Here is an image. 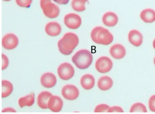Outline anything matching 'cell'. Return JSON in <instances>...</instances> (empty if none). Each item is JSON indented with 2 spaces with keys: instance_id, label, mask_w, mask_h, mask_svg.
<instances>
[{
  "instance_id": "cell-8",
  "label": "cell",
  "mask_w": 155,
  "mask_h": 114,
  "mask_svg": "<svg viewBox=\"0 0 155 114\" xmlns=\"http://www.w3.org/2000/svg\"><path fill=\"white\" fill-rule=\"evenodd\" d=\"M2 46L7 50H12L15 48L18 45L19 40L18 37L13 33H8L2 38Z\"/></svg>"
},
{
  "instance_id": "cell-31",
  "label": "cell",
  "mask_w": 155,
  "mask_h": 114,
  "mask_svg": "<svg viewBox=\"0 0 155 114\" xmlns=\"http://www.w3.org/2000/svg\"><path fill=\"white\" fill-rule=\"evenodd\" d=\"M3 112H16V111L15 110V109H12V108H5V109H4L3 110Z\"/></svg>"
},
{
  "instance_id": "cell-27",
  "label": "cell",
  "mask_w": 155,
  "mask_h": 114,
  "mask_svg": "<svg viewBox=\"0 0 155 114\" xmlns=\"http://www.w3.org/2000/svg\"><path fill=\"white\" fill-rule=\"evenodd\" d=\"M2 69L5 70L7 68L9 65V60L5 54H2Z\"/></svg>"
},
{
  "instance_id": "cell-2",
  "label": "cell",
  "mask_w": 155,
  "mask_h": 114,
  "mask_svg": "<svg viewBox=\"0 0 155 114\" xmlns=\"http://www.w3.org/2000/svg\"><path fill=\"white\" fill-rule=\"evenodd\" d=\"M91 38L95 43L108 45L113 42L114 37L108 30L101 26L95 27L91 33Z\"/></svg>"
},
{
  "instance_id": "cell-18",
  "label": "cell",
  "mask_w": 155,
  "mask_h": 114,
  "mask_svg": "<svg viewBox=\"0 0 155 114\" xmlns=\"http://www.w3.org/2000/svg\"><path fill=\"white\" fill-rule=\"evenodd\" d=\"M113 79L108 76L101 77L98 81L97 85L99 89L102 91L109 90L113 86Z\"/></svg>"
},
{
  "instance_id": "cell-26",
  "label": "cell",
  "mask_w": 155,
  "mask_h": 114,
  "mask_svg": "<svg viewBox=\"0 0 155 114\" xmlns=\"http://www.w3.org/2000/svg\"><path fill=\"white\" fill-rule=\"evenodd\" d=\"M149 109L152 112H155V95L152 96L149 100Z\"/></svg>"
},
{
  "instance_id": "cell-12",
  "label": "cell",
  "mask_w": 155,
  "mask_h": 114,
  "mask_svg": "<svg viewBox=\"0 0 155 114\" xmlns=\"http://www.w3.org/2000/svg\"><path fill=\"white\" fill-rule=\"evenodd\" d=\"M61 31L60 24L56 22H49L45 26V32L51 37L58 36L60 34Z\"/></svg>"
},
{
  "instance_id": "cell-24",
  "label": "cell",
  "mask_w": 155,
  "mask_h": 114,
  "mask_svg": "<svg viewBox=\"0 0 155 114\" xmlns=\"http://www.w3.org/2000/svg\"><path fill=\"white\" fill-rule=\"evenodd\" d=\"M33 0H16L17 5L21 7L29 8L30 7Z\"/></svg>"
},
{
  "instance_id": "cell-25",
  "label": "cell",
  "mask_w": 155,
  "mask_h": 114,
  "mask_svg": "<svg viewBox=\"0 0 155 114\" xmlns=\"http://www.w3.org/2000/svg\"><path fill=\"white\" fill-rule=\"evenodd\" d=\"M110 107L107 104H100L95 107V112H107Z\"/></svg>"
},
{
  "instance_id": "cell-6",
  "label": "cell",
  "mask_w": 155,
  "mask_h": 114,
  "mask_svg": "<svg viewBox=\"0 0 155 114\" xmlns=\"http://www.w3.org/2000/svg\"><path fill=\"white\" fill-rule=\"evenodd\" d=\"M81 17L75 13L68 14L64 17L65 25L70 29H77L81 26Z\"/></svg>"
},
{
  "instance_id": "cell-16",
  "label": "cell",
  "mask_w": 155,
  "mask_h": 114,
  "mask_svg": "<svg viewBox=\"0 0 155 114\" xmlns=\"http://www.w3.org/2000/svg\"><path fill=\"white\" fill-rule=\"evenodd\" d=\"M52 94L48 91L41 92L37 97V104L38 106L43 109H48V103Z\"/></svg>"
},
{
  "instance_id": "cell-14",
  "label": "cell",
  "mask_w": 155,
  "mask_h": 114,
  "mask_svg": "<svg viewBox=\"0 0 155 114\" xmlns=\"http://www.w3.org/2000/svg\"><path fill=\"white\" fill-rule=\"evenodd\" d=\"M109 52L113 58L117 60L124 58L126 54L125 48L119 44L113 45L109 49Z\"/></svg>"
},
{
  "instance_id": "cell-28",
  "label": "cell",
  "mask_w": 155,
  "mask_h": 114,
  "mask_svg": "<svg viewBox=\"0 0 155 114\" xmlns=\"http://www.w3.org/2000/svg\"><path fill=\"white\" fill-rule=\"evenodd\" d=\"M108 112H124V110L120 106H114L109 108Z\"/></svg>"
},
{
  "instance_id": "cell-3",
  "label": "cell",
  "mask_w": 155,
  "mask_h": 114,
  "mask_svg": "<svg viewBox=\"0 0 155 114\" xmlns=\"http://www.w3.org/2000/svg\"><path fill=\"white\" fill-rule=\"evenodd\" d=\"M72 61L78 68L86 69L92 64L93 56L89 51L82 49L78 51L73 56Z\"/></svg>"
},
{
  "instance_id": "cell-13",
  "label": "cell",
  "mask_w": 155,
  "mask_h": 114,
  "mask_svg": "<svg viewBox=\"0 0 155 114\" xmlns=\"http://www.w3.org/2000/svg\"><path fill=\"white\" fill-rule=\"evenodd\" d=\"M128 38L130 43L136 47L140 46L143 42V35L138 30H131L129 33Z\"/></svg>"
},
{
  "instance_id": "cell-4",
  "label": "cell",
  "mask_w": 155,
  "mask_h": 114,
  "mask_svg": "<svg viewBox=\"0 0 155 114\" xmlns=\"http://www.w3.org/2000/svg\"><path fill=\"white\" fill-rule=\"evenodd\" d=\"M58 73L61 79L63 80H68L74 76V68L70 63H64L58 67Z\"/></svg>"
},
{
  "instance_id": "cell-5",
  "label": "cell",
  "mask_w": 155,
  "mask_h": 114,
  "mask_svg": "<svg viewBox=\"0 0 155 114\" xmlns=\"http://www.w3.org/2000/svg\"><path fill=\"white\" fill-rule=\"evenodd\" d=\"M95 66L98 72L101 73H106L109 72L112 69L113 63L109 57L102 56L97 60Z\"/></svg>"
},
{
  "instance_id": "cell-19",
  "label": "cell",
  "mask_w": 155,
  "mask_h": 114,
  "mask_svg": "<svg viewBox=\"0 0 155 114\" xmlns=\"http://www.w3.org/2000/svg\"><path fill=\"white\" fill-rule=\"evenodd\" d=\"M140 17L145 23H153L155 21V11L149 8L145 9L141 12Z\"/></svg>"
},
{
  "instance_id": "cell-29",
  "label": "cell",
  "mask_w": 155,
  "mask_h": 114,
  "mask_svg": "<svg viewBox=\"0 0 155 114\" xmlns=\"http://www.w3.org/2000/svg\"><path fill=\"white\" fill-rule=\"evenodd\" d=\"M53 1L59 5H66L68 3L70 0H53Z\"/></svg>"
},
{
  "instance_id": "cell-15",
  "label": "cell",
  "mask_w": 155,
  "mask_h": 114,
  "mask_svg": "<svg viewBox=\"0 0 155 114\" xmlns=\"http://www.w3.org/2000/svg\"><path fill=\"white\" fill-rule=\"evenodd\" d=\"M102 23L109 27L115 26L118 22V17L113 12H108L104 14L102 18Z\"/></svg>"
},
{
  "instance_id": "cell-32",
  "label": "cell",
  "mask_w": 155,
  "mask_h": 114,
  "mask_svg": "<svg viewBox=\"0 0 155 114\" xmlns=\"http://www.w3.org/2000/svg\"><path fill=\"white\" fill-rule=\"evenodd\" d=\"M153 48H154V49H155V39L153 41Z\"/></svg>"
},
{
  "instance_id": "cell-23",
  "label": "cell",
  "mask_w": 155,
  "mask_h": 114,
  "mask_svg": "<svg viewBox=\"0 0 155 114\" xmlns=\"http://www.w3.org/2000/svg\"><path fill=\"white\" fill-rule=\"evenodd\" d=\"M146 107L142 103H136L131 107L130 112H147Z\"/></svg>"
},
{
  "instance_id": "cell-30",
  "label": "cell",
  "mask_w": 155,
  "mask_h": 114,
  "mask_svg": "<svg viewBox=\"0 0 155 114\" xmlns=\"http://www.w3.org/2000/svg\"><path fill=\"white\" fill-rule=\"evenodd\" d=\"M52 2L51 0H41L40 5L41 9H42L45 5L49 3Z\"/></svg>"
},
{
  "instance_id": "cell-34",
  "label": "cell",
  "mask_w": 155,
  "mask_h": 114,
  "mask_svg": "<svg viewBox=\"0 0 155 114\" xmlns=\"http://www.w3.org/2000/svg\"><path fill=\"white\" fill-rule=\"evenodd\" d=\"M154 64L155 65V58L154 59Z\"/></svg>"
},
{
  "instance_id": "cell-10",
  "label": "cell",
  "mask_w": 155,
  "mask_h": 114,
  "mask_svg": "<svg viewBox=\"0 0 155 114\" xmlns=\"http://www.w3.org/2000/svg\"><path fill=\"white\" fill-rule=\"evenodd\" d=\"M41 83L44 87L47 88H53L56 85L57 78L52 73H45L41 76Z\"/></svg>"
},
{
  "instance_id": "cell-1",
  "label": "cell",
  "mask_w": 155,
  "mask_h": 114,
  "mask_svg": "<svg viewBox=\"0 0 155 114\" xmlns=\"http://www.w3.org/2000/svg\"><path fill=\"white\" fill-rule=\"evenodd\" d=\"M79 42L77 34L71 32L66 33L58 42V49L62 54L70 55L78 45Z\"/></svg>"
},
{
  "instance_id": "cell-20",
  "label": "cell",
  "mask_w": 155,
  "mask_h": 114,
  "mask_svg": "<svg viewBox=\"0 0 155 114\" xmlns=\"http://www.w3.org/2000/svg\"><path fill=\"white\" fill-rule=\"evenodd\" d=\"M35 103V95L31 93L25 97H21L18 100V104L21 108L25 106H31Z\"/></svg>"
},
{
  "instance_id": "cell-33",
  "label": "cell",
  "mask_w": 155,
  "mask_h": 114,
  "mask_svg": "<svg viewBox=\"0 0 155 114\" xmlns=\"http://www.w3.org/2000/svg\"><path fill=\"white\" fill-rule=\"evenodd\" d=\"M3 1H6V2H8V1H12V0H3Z\"/></svg>"
},
{
  "instance_id": "cell-21",
  "label": "cell",
  "mask_w": 155,
  "mask_h": 114,
  "mask_svg": "<svg viewBox=\"0 0 155 114\" xmlns=\"http://www.w3.org/2000/svg\"><path fill=\"white\" fill-rule=\"evenodd\" d=\"M13 85L10 82L7 80H2V97L5 98L8 97L13 91Z\"/></svg>"
},
{
  "instance_id": "cell-11",
  "label": "cell",
  "mask_w": 155,
  "mask_h": 114,
  "mask_svg": "<svg viewBox=\"0 0 155 114\" xmlns=\"http://www.w3.org/2000/svg\"><path fill=\"white\" fill-rule=\"evenodd\" d=\"M63 100L60 97L52 95L48 103V108L54 112H60L63 108Z\"/></svg>"
},
{
  "instance_id": "cell-7",
  "label": "cell",
  "mask_w": 155,
  "mask_h": 114,
  "mask_svg": "<svg viewBox=\"0 0 155 114\" xmlns=\"http://www.w3.org/2000/svg\"><path fill=\"white\" fill-rule=\"evenodd\" d=\"M61 93L64 97L69 100H74L79 95V91L75 86L71 85H65L61 90Z\"/></svg>"
},
{
  "instance_id": "cell-9",
  "label": "cell",
  "mask_w": 155,
  "mask_h": 114,
  "mask_svg": "<svg viewBox=\"0 0 155 114\" xmlns=\"http://www.w3.org/2000/svg\"><path fill=\"white\" fill-rule=\"evenodd\" d=\"M42 9L44 14L50 19L56 18L60 13L59 7L52 2L47 4Z\"/></svg>"
},
{
  "instance_id": "cell-22",
  "label": "cell",
  "mask_w": 155,
  "mask_h": 114,
  "mask_svg": "<svg viewBox=\"0 0 155 114\" xmlns=\"http://www.w3.org/2000/svg\"><path fill=\"white\" fill-rule=\"evenodd\" d=\"M88 0H72L71 7L75 11L81 12L85 10V5Z\"/></svg>"
},
{
  "instance_id": "cell-17",
  "label": "cell",
  "mask_w": 155,
  "mask_h": 114,
  "mask_svg": "<svg viewBox=\"0 0 155 114\" xmlns=\"http://www.w3.org/2000/svg\"><path fill=\"white\" fill-rule=\"evenodd\" d=\"M80 83L81 86L85 90H91L94 86L95 78L92 75L90 74H86L81 77L80 80Z\"/></svg>"
}]
</instances>
